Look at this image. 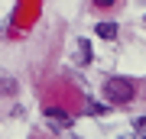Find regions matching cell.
I'll return each mask as SVG.
<instances>
[{
	"instance_id": "1",
	"label": "cell",
	"mask_w": 146,
	"mask_h": 139,
	"mask_svg": "<svg viewBox=\"0 0 146 139\" xmlns=\"http://www.w3.org/2000/svg\"><path fill=\"white\" fill-rule=\"evenodd\" d=\"M133 94H136V88H133L130 78L114 74V78H107V81H104V97H107L110 103H130Z\"/></svg>"
},
{
	"instance_id": "2",
	"label": "cell",
	"mask_w": 146,
	"mask_h": 139,
	"mask_svg": "<svg viewBox=\"0 0 146 139\" xmlns=\"http://www.w3.org/2000/svg\"><path fill=\"white\" fill-rule=\"evenodd\" d=\"M42 113H46V120H49L52 129H68V126H72V117H68L65 110H58V107H46Z\"/></svg>"
},
{
	"instance_id": "3",
	"label": "cell",
	"mask_w": 146,
	"mask_h": 139,
	"mask_svg": "<svg viewBox=\"0 0 146 139\" xmlns=\"http://www.w3.org/2000/svg\"><path fill=\"white\" fill-rule=\"evenodd\" d=\"M94 32H98L101 39H117V23H98Z\"/></svg>"
},
{
	"instance_id": "4",
	"label": "cell",
	"mask_w": 146,
	"mask_h": 139,
	"mask_svg": "<svg viewBox=\"0 0 146 139\" xmlns=\"http://www.w3.org/2000/svg\"><path fill=\"white\" fill-rule=\"evenodd\" d=\"M75 62H78V65H88V62H91V45H88V39H81V42H78Z\"/></svg>"
},
{
	"instance_id": "5",
	"label": "cell",
	"mask_w": 146,
	"mask_h": 139,
	"mask_svg": "<svg viewBox=\"0 0 146 139\" xmlns=\"http://www.w3.org/2000/svg\"><path fill=\"white\" fill-rule=\"evenodd\" d=\"M13 91H16V81L3 78V81H0V94H13Z\"/></svg>"
},
{
	"instance_id": "6",
	"label": "cell",
	"mask_w": 146,
	"mask_h": 139,
	"mask_svg": "<svg viewBox=\"0 0 146 139\" xmlns=\"http://www.w3.org/2000/svg\"><path fill=\"white\" fill-rule=\"evenodd\" d=\"M91 3H94V7H101V10H110V7L117 3V0H91Z\"/></svg>"
},
{
	"instance_id": "7",
	"label": "cell",
	"mask_w": 146,
	"mask_h": 139,
	"mask_svg": "<svg viewBox=\"0 0 146 139\" xmlns=\"http://www.w3.org/2000/svg\"><path fill=\"white\" fill-rule=\"evenodd\" d=\"M88 113H104V107H101V103H94V100H88Z\"/></svg>"
},
{
	"instance_id": "8",
	"label": "cell",
	"mask_w": 146,
	"mask_h": 139,
	"mask_svg": "<svg viewBox=\"0 0 146 139\" xmlns=\"http://www.w3.org/2000/svg\"><path fill=\"white\" fill-rule=\"evenodd\" d=\"M143 139H146V136H143Z\"/></svg>"
}]
</instances>
